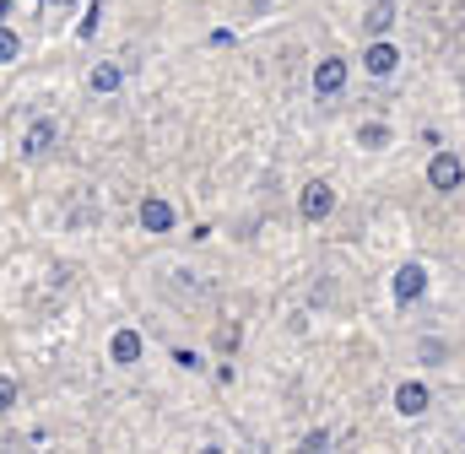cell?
I'll return each mask as SVG.
<instances>
[{"label": "cell", "mask_w": 465, "mask_h": 454, "mask_svg": "<svg viewBox=\"0 0 465 454\" xmlns=\"http://www.w3.org/2000/svg\"><path fill=\"white\" fill-rule=\"evenodd\" d=\"M428 184H433L439 195L465 190V163L455 157V152H433V157H428Z\"/></svg>", "instance_id": "cell-1"}, {"label": "cell", "mask_w": 465, "mask_h": 454, "mask_svg": "<svg viewBox=\"0 0 465 454\" xmlns=\"http://www.w3.org/2000/svg\"><path fill=\"white\" fill-rule=\"evenodd\" d=\"M331 212H336V190H331L325 179H309V184L298 190V217H303V222H325Z\"/></svg>", "instance_id": "cell-2"}, {"label": "cell", "mask_w": 465, "mask_h": 454, "mask_svg": "<svg viewBox=\"0 0 465 454\" xmlns=\"http://www.w3.org/2000/svg\"><path fill=\"white\" fill-rule=\"evenodd\" d=\"M390 292H395V303L406 309V303H417L422 292H428V265H417V260H406L401 271H395V281H390Z\"/></svg>", "instance_id": "cell-3"}, {"label": "cell", "mask_w": 465, "mask_h": 454, "mask_svg": "<svg viewBox=\"0 0 465 454\" xmlns=\"http://www.w3.org/2000/svg\"><path fill=\"white\" fill-rule=\"evenodd\" d=\"M347 60H341V54H325V60H320V65H314V98H336V93H341V87H347Z\"/></svg>", "instance_id": "cell-4"}, {"label": "cell", "mask_w": 465, "mask_h": 454, "mask_svg": "<svg viewBox=\"0 0 465 454\" xmlns=\"http://www.w3.org/2000/svg\"><path fill=\"white\" fill-rule=\"evenodd\" d=\"M395 65H401V49H395L390 38H373V44L362 49V71H368V76H395Z\"/></svg>", "instance_id": "cell-5"}, {"label": "cell", "mask_w": 465, "mask_h": 454, "mask_svg": "<svg viewBox=\"0 0 465 454\" xmlns=\"http://www.w3.org/2000/svg\"><path fill=\"white\" fill-rule=\"evenodd\" d=\"M54 141H60V124H54V119H33L27 135H22V157H49Z\"/></svg>", "instance_id": "cell-6"}, {"label": "cell", "mask_w": 465, "mask_h": 454, "mask_svg": "<svg viewBox=\"0 0 465 454\" xmlns=\"http://www.w3.org/2000/svg\"><path fill=\"white\" fill-rule=\"evenodd\" d=\"M428 406H433V395H428L422 379H406V384L395 390V411H401V417H422Z\"/></svg>", "instance_id": "cell-7"}, {"label": "cell", "mask_w": 465, "mask_h": 454, "mask_svg": "<svg viewBox=\"0 0 465 454\" xmlns=\"http://www.w3.org/2000/svg\"><path fill=\"white\" fill-rule=\"evenodd\" d=\"M109 357H114L119 368H135V362L146 357V340H141V331H114V340H109Z\"/></svg>", "instance_id": "cell-8"}, {"label": "cell", "mask_w": 465, "mask_h": 454, "mask_svg": "<svg viewBox=\"0 0 465 454\" xmlns=\"http://www.w3.org/2000/svg\"><path fill=\"white\" fill-rule=\"evenodd\" d=\"M135 217H141V227H146V232H173V206H168L163 195H146Z\"/></svg>", "instance_id": "cell-9"}, {"label": "cell", "mask_w": 465, "mask_h": 454, "mask_svg": "<svg viewBox=\"0 0 465 454\" xmlns=\"http://www.w3.org/2000/svg\"><path fill=\"white\" fill-rule=\"evenodd\" d=\"M87 87H93L98 98H114L119 87H124V71H119L114 60H98V65L87 71Z\"/></svg>", "instance_id": "cell-10"}, {"label": "cell", "mask_w": 465, "mask_h": 454, "mask_svg": "<svg viewBox=\"0 0 465 454\" xmlns=\"http://www.w3.org/2000/svg\"><path fill=\"white\" fill-rule=\"evenodd\" d=\"M390 22H395V0H373V5L362 11V33H373V38H384Z\"/></svg>", "instance_id": "cell-11"}, {"label": "cell", "mask_w": 465, "mask_h": 454, "mask_svg": "<svg viewBox=\"0 0 465 454\" xmlns=\"http://www.w3.org/2000/svg\"><path fill=\"white\" fill-rule=\"evenodd\" d=\"M357 146H362V152H384V146H390V124H379V119L357 124Z\"/></svg>", "instance_id": "cell-12"}, {"label": "cell", "mask_w": 465, "mask_h": 454, "mask_svg": "<svg viewBox=\"0 0 465 454\" xmlns=\"http://www.w3.org/2000/svg\"><path fill=\"white\" fill-rule=\"evenodd\" d=\"M417 357H422L428 368H444V362H450V346H444L439 336H422L417 340Z\"/></svg>", "instance_id": "cell-13"}, {"label": "cell", "mask_w": 465, "mask_h": 454, "mask_svg": "<svg viewBox=\"0 0 465 454\" xmlns=\"http://www.w3.org/2000/svg\"><path fill=\"white\" fill-rule=\"evenodd\" d=\"M238 340H243V325L238 320H223L217 325V351H238Z\"/></svg>", "instance_id": "cell-14"}, {"label": "cell", "mask_w": 465, "mask_h": 454, "mask_svg": "<svg viewBox=\"0 0 465 454\" xmlns=\"http://www.w3.org/2000/svg\"><path fill=\"white\" fill-rule=\"evenodd\" d=\"M16 54H22V38H16V27H5V22H0V65H11Z\"/></svg>", "instance_id": "cell-15"}, {"label": "cell", "mask_w": 465, "mask_h": 454, "mask_svg": "<svg viewBox=\"0 0 465 454\" xmlns=\"http://www.w3.org/2000/svg\"><path fill=\"white\" fill-rule=\"evenodd\" d=\"M11 406H16V379H11V373H0V417H5Z\"/></svg>", "instance_id": "cell-16"}, {"label": "cell", "mask_w": 465, "mask_h": 454, "mask_svg": "<svg viewBox=\"0 0 465 454\" xmlns=\"http://www.w3.org/2000/svg\"><path fill=\"white\" fill-rule=\"evenodd\" d=\"M303 449H331V433H325V428H314V433H303Z\"/></svg>", "instance_id": "cell-17"}, {"label": "cell", "mask_w": 465, "mask_h": 454, "mask_svg": "<svg viewBox=\"0 0 465 454\" xmlns=\"http://www.w3.org/2000/svg\"><path fill=\"white\" fill-rule=\"evenodd\" d=\"M444 22H450V27H465V5H460V0H455V5H444Z\"/></svg>", "instance_id": "cell-18"}, {"label": "cell", "mask_w": 465, "mask_h": 454, "mask_svg": "<svg viewBox=\"0 0 465 454\" xmlns=\"http://www.w3.org/2000/svg\"><path fill=\"white\" fill-rule=\"evenodd\" d=\"M44 5H60V11H65V5H76V0H44Z\"/></svg>", "instance_id": "cell-19"}]
</instances>
